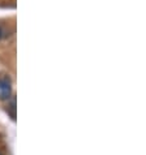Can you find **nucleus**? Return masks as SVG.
<instances>
[{"label": "nucleus", "mask_w": 146, "mask_h": 155, "mask_svg": "<svg viewBox=\"0 0 146 155\" xmlns=\"http://www.w3.org/2000/svg\"><path fill=\"white\" fill-rule=\"evenodd\" d=\"M12 93V85H11V80L8 77H2L0 78V99L5 101L9 99Z\"/></svg>", "instance_id": "f257e3e1"}, {"label": "nucleus", "mask_w": 146, "mask_h": 155, "mask_svg": "<svg viewBox=\"0 0 146 155\" xmlns=\"http://www.w3.org/2000/svg\"><path fill=\"white\" fill-rule=\"evenodd\" d=\"M0 37H2V30H0Z\"/></svg>", "instance_id": "f03ea898"}]
</instances>
